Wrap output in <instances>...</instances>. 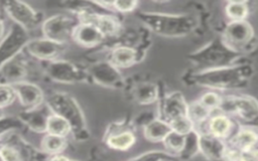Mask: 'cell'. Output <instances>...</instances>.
<instances>
[{"label": "cell", "instance_id": "1", "mask_svg": "<svg viewBox=\"0 0 258 161\" xmlns=\"http://www.w3.org/2000/svg\"><path fill=\"white\" fill-rule=\"evenodd\" d=\"M253 73L254 69L250 63L237 62L228 66L194 71L187 75V80L215 92L236 90L247 86Z\"/></svg>", "mask_w": 258, "mask_h": 161}, {"label": "cell", "instance_id": "2", "mask_svg": "<svg viewBox=\"0 0 258 161\" xmlns=\"http://www.w3.org/2000/svg\"><path fill=\"white\" fill-rule=\"evenodd\" d=\"M138 18L154 33L165 37H183L198 26V19L188 13L168 14L158 12H139Z\"/></svg>", "mask_w": 258, "mask_h": 161}, {"label": "cell", "instance_id": "3", "mask_svg": "<svg viewBox=\"0 0 258 161\" xmlns=\"http://www.w3.org/2000/svg\"><path fill=\"white\" fill-rule=\"evenodd\" d=\"M44 102L53 114L63 118L70 124L71 133L76 140L85 141L90 138L82 109L72 96L56 92L49 95Z\"/></svg>", "mask_w": 258, "mask_h": 161}, {"label": "cell", "instance_id": "4", "mask_svg": "<svg viewBox=\"0 0 258 161\" xmlns=\"http://www.w3.org/2000/svg\"><path fill=\"white\" fill-rule=\"evenodd\" d=\"M242 54L228 48L221 37L215 38L205 46L188 54L187 58L194 65L201 67V70L228 66L237 63Z\"/></svg>", "mask_w": 258, "mask_h": 161}, {"label": "cell", "instance_id": "5", "mask_svg": "<svg viewBox=\"0 0 258 161\" xmlns=\"http://www.w3.org/2000/svg\"><path fill=\"white\" fill-rule=\"evenodd\" d=\"M220 37L228 48L240 54L249 52L256 45L254 29L246 20L230 21Z\"/></svg>", "mask_w": 258, "mask_h": 161}, {"label": "cell", "instance_id": "6", "mask_svg": "<svg viewBox=\"0 0 258 161\" xmlns=\"http://www.w3.org/2000/svg\"><path fill=\"white\" fill-rule=\"evenodd\" d=\"M80 23L75 15L54 14L43 20L41 23V31L44 38L67 43L72 39L74 30Z\"/></svg>", "mask_w": 258, "mask_h": 161}, {"label": "cell", "instance_id": "7", "mask_svg": "<svg viewBox=\"0 0 258 161\" xmlns=\"http://www.w3.org/2000/svg\"><path fill=\"white\" fill-rule=\"evenodd\" d=\"M42 63L43 73L52 82L76 84L88 79L87 70L69 60L55 59Z\"/></svg>", "mask_w": 258, "mask_h": 161}, {"label": "cell", "instance_id": "8", "mask_svg": "<svg viewBox=\"0 0 258 161\" xmlns=\"http://www.w3.org/2000/svg\"><path fill=\"white\" fill-rule=\"evenodd\" d=\"M1 8L13 23L21 26L26 31L36 28L43 22V14L23 1H5L1 4Z\"/></svg>", "mask_w": 258, "mask_h": 161}, {"label": "cell", "instance_id": "9", "mask_svg": "<svg viewBox=\"0 0 258 161\" xmlns=\"http://www.w3.org/2000/svg\"><path fill=\"white\" fill-rule=\"evenodd\" d=\"M219 111L224 114H232L241 121L250 124L257 119V101L250 96H226L222 97Z\"/></svg>", "mask_w": 258, "mask_h": 161}, {"label": "cell", "instance_id": "10", "mask_svg": "<svg viewBox=\"0 0 258 161\" xmlns=\"http://www.w3.org/2000/svg\"><path fill=\"white\" fill-rule=\"evenodd\" d=\"M88 79L109 89H120L125 80L120 69L106 59L98 60L86 68Z\"/></svg>", "mask_w": 258, "mask_h": 161}, {"label": "cell", "instance_id": "11", "mask_svg": "<svg viewBox=\"0 0 258 161\" xmlns=\"http://www.w3.org/2000/svg\"><path fill=\"white\" fill-rule=\"evenodd\" d=\"M68 50L67 43L56 42L44 37L30 39L25 47L23 53L41 62L59 59V57Z\"/></svg>", "mask_w": 258, "mask_h": 161}, {"label": "cell", "instance_id": "12", "mask_svg": "<svg viewBox=\"0 0 258 161\" xmlns=\"http://www.w3.org/2000/svg\"><path fill=\"white\" fill-rule=\"evenodd\" d=\"M29 40L28 31L13 23L0 40V66L20 53Z\"/></svg>", "mask_w": 258, "mask_h": 161}, {"label": "cell", "instance_id": "13", "mask_svg": "<svg viewBox=\"0 0 258 161\" xmlns=\"http://www.w3.org/2000/svg\"><path fill=\"white\" fill-rule=\"evenodd\" d=\"M31 70L28 56L21 51L0 66V84L11 86L22 80H28Z\"/></svg>", "mask_w": 258, "mask_h": 161}, {"label": "cell", "instance_id": "14", "mask_svg": "<svg viewBox=\"0 0 258 161\" xmlns=\"http://www.w3.org/2000/svg\"><path fill=\"white\" fill-rule=\"evenodd\" d=\"M145 49L137 45L115 44L110 47L107 57L105 58L118 68H125L136 64L144 57Z\"/></svg>", "mask_w": 258, "mask_h": 161}, {"label": "cell", "instance_id": "15", "mask_svg": "<svg viewBox=\"0 0 258 161\" xmlns=\"http://www.w3.org/2000/svg\"><path fill=\"white\" fill-rule=\"evenodd\" d=\"M180 116H187V103L180 92H172L159 99L157 118L169 123Z\"/></svg>", "mask_w": 258, "mask_h": 161}, {"label": "cell", "instance_id": "16", "mask_svg": "<svg viewBox=\"0 0 258 161\" xmlns=\"http://www.w3.org/2000/svg\"><path fill=\"white\" fill-rule=\"evenodd\" d=\"M11 87L15 93L16 99L25 110L35 108L44 102L42 90L30 80H22L11 85Z\"/></svg>", "mask_w": 258, "mask_h": 161}, {"label": "cell", "instance_id": "17", "mask_svg": "<svg viewBox=\"0 0 258 161\" xmlns=\"http://www.w3.org/2000/svg\"><path fill=\"white\" fill-rule=\"evenodd\" d=\"M106 144L115 150L125 151L130 149L136 142L133 130L129 129L123 123H115L105 134Z\"/></svg>", "mask_w": 258, "mask_h": 161}, {"label": "cell", "instance_id": "18", "mask_svg": "<svg viewBox=\"0 0 258 161\" xmlns=\"http://www.w3.org/2000/svg\"><path fill=\"white\" fill-rule=\"evenodd\" d=\"M52 112L48 106L43 102L41 105L22 111L17 117L22 122L24 127L29 128L36 133H44L46 130V123L48 117Z\"/></svg>", "mask_w": 258, "mask_h": 161}, {"label": "cell", "instance_id": "19", "mask_svg": "<svg viewBox=\"0 0 258 161\" xmlns=\"http://www.w3.org/2000/svg\"><path fill=\"white\" fill-rule=\"evenodd\" d=\"M199 151L211 161H223L227 143L209 133L198 134Z\"/></svg>", "mask_w": 258, "mask_h": 161}, {"label": "cell", "instance_id": "20", "mask_svg": "<svg viewBox=\"0 0 258 161\" xmlns=\"http://www.w3.org/2000/svg\"><path fill=\"white\" fill-rule=\"evenodd\" d=\"M72 39L79 45L94 48L105 42L106 38L102 32L92 23L80 22L74 30Z\"/></svg>", "mask_w": 258, "mask_h": 161}, {"label": "cell", "instance_id": "21", "mask_svg": "<svg viewBox=\"0 0 258 161\" xmlns=\"http://www.w3.org/2000/svg\"><path fill=\"white\" fill-rule=\"evenodd\" d=\"M206 133L226 140L235 133V122L224 113L211 115L206 123Z\"/></svg>", "mask_w": 258, "mask_h": 161}, {"label": "cell", "instance_id": "22", "mask_svg": "<svg viewBox=\"0 0 258 161\" xmlns=\"http://www.w3.org/2000/svg\"><path fill=\"white\" fill-rule=\"evenodd\" d=\"M257 137L258 135L255 126H241L230 137L227 144L239 151H246L257 148Z\"/></svg>", "mask_w": 258, "mask_h": 161}, {"label": "cell", "instance_id": "23", "mask_svg": "<svg viewBox=\"0 0 258 161\" xmlns=\"http://www.w3.org/2000/svg\"><path fill=\"white\" fill-rule=\"evenodd\" d=\"M131 95L136 103L140 105H151L159 99V90L155 83L141 80L132 87Z\"/></svg>", "mask_w": 258, "mask_h": 161}, {"label": "cell", "instance_id": "24", "mask_svg": "<svg viewBox=\"0 0 258 161\" xmlns=\"http://www.w3.org/2000/svg\"><path fill=\"white\" fill-rule=\"evenodd\" d=\"M171 132L168 123L159 118H155L143 127V133L147 140L151 142H162L163 139Z\"/></svg>", "mask_w": 258, "mask_h": 161}, {"label": "cell", "instance_id": "25", "mask_svg": "<svg viewBox=\"0 0 258 161\" xmlns=\"http://www.w3.org/2000/svg\"><path fill=\"white\" fill-rule=\"evenodd\" d=\"M67 138L46 134L41 140V151L46 155L61 154L67 148Z\"/></svg>", "mask_w": 258, "mask_h": 161}, {"label": "cell", "instance_id": "26", "mask_svg": "<svg viewBox=\"0 0 258 161\" xmlns=\"http://www.w3.org/2000/svg\"><path fill=\"white\" fill-rule=\"evenodd\" d=\"M225 13L230 21L245 20L250 13L248 1H229L226 2Z\"/></svg>", "mask_w": 258, "mask_h": 161}, {"label": "cell", "instance_id": "27", "mask_svg": "<svg viewBox=\"0 0 258 161\" xmlns=\"http://www.w3.org/2000/svg\"><path fill=\"white\" fill-rule=\"evenodd\" d=\"M45 133L67 138L71 133V126L63 118L51 113L46 123Z\"/></svg>", "mask_w": 258, "mask_h": 161}, {"label": "cell", "instance_id": "28", "mask_svg": "<svg viewBox=\"0 0 258 161\" xmlns=\"http://www.w3.org/2000/svg\"><path fill=\"white\" fill-rule=\"evenodd\" d=\"M212 113L211 110L207 109L199 101L187 104V117L194 123V128L207 122Z\"/></svg>", "mask_w": 258, "mask_h": 161}, {"label": "cell", "instance_id": "29", "mask_svg": "<svg viewBox=\"0 0 258 161\" xmlns=\"http://www.w3.org/2000/svg\"><path fill=\"white\" fill-rule=\"evenodd\" d=\"M162 143L164 144V147L166 148L167 153H169L172 156H177V154L179 155L183 149V146L185 143V136L171 131L163 139Z\"/></svg>", "mask_w": 258, "mask_h": 161}, {"label": "cell", "instance_id": "30", "mask_svg": "<svg viewBox=\"0 0 258 161\" xmlns=\"http://www.w3.org/2000/svg\"><path fill=\"white\" fill-rule=\"evenodd\" d=\"M171 131L186 136L194 131V123L187 116H180L168 123Z\"/></svg>", "mask_w": 258, "mask_h": 161}, {"label": "cell", "instance_id": "31", "mask_svg": "<svg viewBox=\"0 0 258 161\" xmlns=\"http://www.w3.org/2000/svg\"><path fill=\"white\" fill-rule=\"evenodd\" d=\"M23 128L24 125L18 117H11L5 115L0 117V138L7 133L13 132L15 130H20Z\"/></svg>", "mask_w": 258, "mask_h": 161}, {"label": "cell", "instance_id": "32", "mask_svg": "<svg viewBox=\"0 0 258 161\" xmlns=\"http://www.w3.org/2000/svg\"><path fill=\"white\" fill-rule=\"evenodd\" d=\"M199 102L203 106H205L207 109L211 110L212 112L219 111V108L222 102V96L215 91H209L201 97Z\"/></svg>", "mask_w": 258, "mask_h": 161}, {"label": "cell", "instance_id": "33", "mask_svg": "<svg viewBox=\"0 0 258 161\" xmlns=\"http://www.w3.org/2000/svg\"><path fill=\"white\" fill-rule=\"evenodd\" d=\"M15 100L16 96L12 87L0 84V110L11 106Z\"/></svg>", "mask_w": 258, "mask_h": 161}, {"label": "cell", "instance_id": "34", "mask_svg": "<svg viewBox=\"0 0 258 161\" xmlns=\"http://www.w3.org/2000/svg\"><path fill=\"white\" fill-rule=\"evenodd\" d=\"M237 161H257V148L241 151L240 157Z\"/></svg>", "mask_w": 258, "mask_h": 161}, {"label": "cell", "instance_id": "35", "mask_svg": "<svg viewBox=\"0 0 258 161\" xmlns=\"http://www.w3.org/2000/svg\"><path fill=\"white\" fill-rule=\"evenodd\" d=\"M47 161H78V160H74V159H71L67 156H63L61 154H56V155H51L48 157V160Z\"/></svg>", "mask_w": 258, "mask_h": 161}, {"label": "cell", "instance_id": "36", "mask_svg": "<svg viewBox=\"0 0 258 161\" xmlns=\"http://www.w3.org/2000/svg\"><path fill=\"white\" fill-rule=\"evenodd\" d=\"M5 20L3 17V11L0 10V40L5 35Z\"/></svg>", "mask_w": 258, "mask_h": 161}, {"label": "cell", "instance_id": "37", "mask_svg": "<svg viewBox=\"0 0 258 161\" xmlns=\"http://www.w3.org/2000/svg\"><path fill=\"white\" fill-rule=\"evenodd\" d=\"M157 161H175V158H164V159H159Z\"/></svg>", "mask_w": 258, "mask_h": 161}]
</instances>
